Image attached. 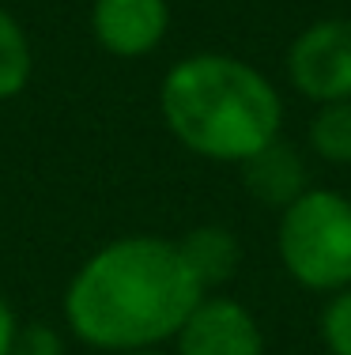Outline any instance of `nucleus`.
<instances>
[{
	"mask_svg": "<svg viewBox=\"0 0 351 355\" xmlns=\"http://www.w3.org/2000/svg\"><path fill=\"white\" fill-rule=\"evenodd\" d=\"M204 295L178 242L129 234L106 242L76 268L64 291V318L83 344L117 355L178 336Z\"/></svg>",
	"mask_w": 351,
	"mask_h": 355,
	"instance_id": "1",
	"label": "nucleus"
},
{
	"mask_svg": "<svg viewBox=\"0 0 351 355\" xmlns=\"http://www.w3.org/2000/svg\"><path fill=\"white\" fill-rule=\"evenodd\" d=\"M170 137L208 163H246L283 129V98L261 69L231 53H193L163 76Z\"/></svg>",
	"mask_w": 351,
	"mask_h": 355,
	"instance_id": "2",
	"label": "nucleus"
},
{
	"mask_svg": "<svg viewBox=\"0 0 351 355\" xmlns=\"http://www.w3.org/2000/svg\"><path fill=\"white\" fill-rule=\"evenodd\" d=\"M276 253L298 287L332 295L351 287V197L336 189H306L276 223Z\"/></svg>",
	"mask_w": 351,
	"mask_h": 355,
	"instance_id": "3",
	"label": "nucleus"
},
{
	"mask_svg": "<svg viewBox=\"0 0 351 355\" xmlns=\"http://www.w3.org/2000/svg\"><path fill=\"white\" fill-rule=\"evenodd\" d=\"M287 80L306 103L351 98V15H329L303 27L287 46Z\"/></svg>",
	"mask_w": 351,
	"mask_h": 355,
	"instance_id": "4",
	"label": "nucleus"
},
{
	"mask_svg": "<svg viewBox=\"0 0 351 355\" xmlns=\"http://www.w3.org/2000/svg\"><path fill=\"white\" fill-rule=\"evenodd\" d=\"M174 340L178 355H264L257 318L231 295H204Z\"/></svg>",
	"mask_w": 351,
	"mask_h": 355,
	"instance_id": "5",
	"label": "nucleus"
},
{
	"mask_svg": "<svg viewBox=\"0 0 351 355\" xmlns=\"http://www.w3.org/2000/svg\"><path fill=\"white\" fill-rule=\"evenodd\" d=\"M91 31L98 46L114 57H147L163 46L170 31V4L166 0H95Z\"/></svg>",
	"mask_w": 351,
	"mask_h": 355,
	"instance_id": "6",
	"label": "nucleus"
},
{
	"mask_svg": "<svg viewBox=\"0 0 351 355\" xmlns=\"http://www.w3.org/2000/svg\"><path fill=\"white\" fill-rule=\"evenodd\" d=\"M242 166V185L246 193L264 208H283L291 200H298L306 189H310V171H306V159L295 144H287L283 137H276L272 144H264L261 151L246 159Z\"/></svg>",
	"mask_w": 351,
	"mask_h": 355,
	"instance_id": "7",
	"label": "nucleus"
},
{
	"mask_svg": "<svg viewBox=\"0 0 351 355\" xmlns=\"http://www.w3.org/2000/svg\"><path fill=\"white\" fill-rule=\"evenodd\" d=\"M178 250L186 257V265L193 268L197 284L204 291L212 287H223L227 280H234L242 265V242L231 227H219V223H200L193 227L189 234L178 239Z\"/></svg>",
	"mask_w": 351,
	"mask_h": 355,
	"instance_id": "8",
	"label": "nucleus"
},
{
	"mask_svg": "<svg viewBox=\"0 0 351 355\" xmlns=\"http://www.w3.org/2000/svg\"><path fill=\"white\" fill-rule=\"evenodd\" d=\"M306 144L321 163L351 166V98L317 106L306 125Z\"/></svg>",
	"mask_w": 351,
	"mask_h": 355,
	"instance_id": "9",
	"label": "nucleus"
},
{
	"mask_svg": "<svg viewBox=\"0 0 351 355\" xmlns=\"http://www.w3.org/2000/svg\"><path fill=\"white\" fill-rule=\"evenodd\" d=\"M30 69H35V53H30L27 31L19 27L12 12L0 8V103L15 98L27 87Z\"/></svg>",
	"mask_w": 351,
	"mask_h": 355,
	"instance_id": "10",
	"label": "nucleus"
},
{
	"mask_svg": "<svg viewBox=\"0 0 351 355\" xmlns=\"http://www.w3.org/2000/svg\"><path fill=\"white\" fill-rule=\"evenodd\" d=\"M317 333L329 355H351V287H340L325 299Z\"/></svg>",
	"mask_w": 351,
	"mask_h": 355,
	"instance_id": "11",
	"label": "nucleus"
},
{
	"mask_svg": "<svg viewBox=\"0 0 351 355\" xmlns=\"http://www.w3.org/2000/svg\"><path fill=\"white\" fill-rule=\"evenodd\" d=\"M8 355H64V344L57 336V329L27 325V329H15V340Z\"/></svg>",
	"mask_w": 351,
	"mask_h": 355,
	"instance_id": "12",
	"label": "nucleus"
},
{
	"mask_svg": "<svg viewBox=\"0 0 351 355\" xmlns=\"http://www.w3.org/2000/svg\"><path fill=\"white\" fill-rule=\"evenodd\" d=\"M15 314H12V306H8L4 299H0V355H8L12 352V340H15Z\"/></svg>",
	"mask_w": 351,
	"mask_h": 355,
	"instance_id": "13",
	"label": "nucleus"
},
{
	"mask_svg": "<svg viewBox=\"0 0 351 355\" xmlns=\"http://www.w3.org/2000/svg\"><path fill=\"white\" fill-rule=\"evenodd\" d=\"M117 355H166V352H159V348H136V352H117Z\"/></svg>",
	"mask_w": 351,
	"mask_h": 355,
	"instance_id": "14",
	"label": "nucleus"
}]
</instances>
